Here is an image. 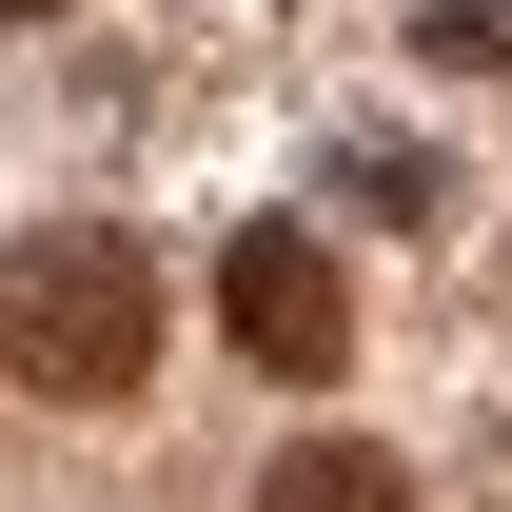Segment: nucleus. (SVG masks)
<instances>
[{"label": "nucleus", "mask_w": 512, "mask_h": 512, "mask_svg": "<svg viewBox=\"0 0 512 512\" xmlns=\"http://www.w3.org/2000/svg\"><path fill=\"white\" fill-rule=\"evenodd\" d=\"M0 375L60 394V414H119L158 375V256L119 217H40V237L0 256Z\"/></svg>", "instance_id": "nucleus-1"}, {"label": "nucleus", "mask_w": 512, "mask_h": 512, "mask_svg": "<svg viewBox=\"0 0 512 512\" xmlns=\"http://www.w3.org/2000/svg\"><path fill=\"white\" fill-rule=\"evenodd\" d=\"M217 335H237L256 375H355V296H335V256L296 237V217H256V237L217 256Z\"/></svg>", "instance_id": "nucleus-2"}, {"label": "nucleus", "mask_w": 512, "mask_h": 512, "mask_svg": "<svg viewBox=\"0 0 512 512\" xmlns=\"http://www.w3.org/2000/svg\"><path fill=\"white\" fill-rule=\"evenodd\" d=\"M335 217H375V237H434V217H453V158H434V138H335Z\"/></svg>", "instance_id": "nucleus-3"}, {"label": "nucleus", "mask_w": 512, "mask_h": 512, "mask_svg": "<svg viewBox=\"0 0 512 512\" xmlns=\"http://www.w3.org/2000/svg\"><path fill=\"white\" fill-rule=\"evenodd\" d=\"M256 512H414V473H394L375 434H316V453H276V473H256Z\"/></svg>", "instance_id": "nucleus-4"}, {"label": "nucleus", "mask_w": 512, "mask_h": 512, "mask_svg": "<svg viewBox=\"0 0 512 512\" xmlns=\"http://www.w3.org/2000/svg\"><path fill=\"white\" fill-rule=\"evenodd\" d=\"M414 60H453V79H512V0H414Z\"/></svg>", "instance_id": "nucleus-5"}, {"label": "nucleus", "mask_w": 512, "mask_h": 512, "mask_svg": "<svg viewBox=\"0 0 512 512\" xmlns=\"http://www.w3.org/2000/svg\"><path fill=\"white\" fill-rule=\"evenodd\" d=\"M0 20H60V0H0Z\"/></svg>", "instance_id": "nucleus-6"}]
</instances>
